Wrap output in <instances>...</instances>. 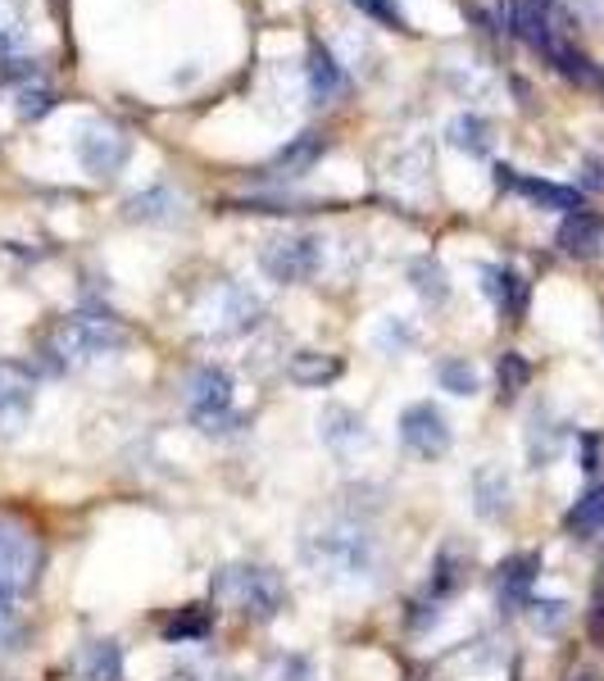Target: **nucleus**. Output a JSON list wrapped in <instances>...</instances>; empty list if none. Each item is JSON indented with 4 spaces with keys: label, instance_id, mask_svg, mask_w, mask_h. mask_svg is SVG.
Here are the masks:
<instances>
[{
    "label": "nucleus",
    "instance_id": "nucleus-1",
    "mask_svg": "<svg viewBox=\"0 0 604 681\" xmlns=\"http://www.w3.org/2000/svg\"><path fill=\"white\" fill-rule=\"evenodd\" d=\"M300 559L323 586H373L382 573V541L364 518L355 513H327L300 536Z\"/></svg>",
    "mask_w": 604,
    "mask_h": 681
},
{
    "label": "nucleus",
    "instance_id": "nucleus-2",
    "mask_svg": "<svg viewBox=\"0 0 604 681\" xmlns=\"http://www.w3.org/2000/svg\"><path fill=\"white\" fill-rule=\"evenodd\" d=\"M128 346V332L114 314L105 309H82V314H69L50 336V355L55 368H86L96 359H109Z\"/></svg>",
    "mask_w": 604,
    "mask_h": 681
},
{
    "label": "nucleus",
    "instance_id": "nucleus-3",
    "mask_svg": "<svg viewBox=\"0 0 604 681\" xmlns=\"http://www.w3.org/2000/svg\"><path fill=\"white\" fill-rule=\"evenodd\" d=\"M209 591H214V600L255 617V623H274V617L287 609L282 577L274 568H264V564H228V568L214 573Z\"/></svg>",
    "mask_w": 604,
    "mask_h": 681
},
{
    "label": "nucleus",
    "instance_id": "nucleus-4",
    "mask_svg": "<svg viewBox=\"0 0 604 681\" xmlns=\"http://www.w3.org/2000/svg\"><path fill=\"white\" fill-rule=\"evenodd\" d=\"M187 414H191V423L200 427V431H232L241 418L232 414V378H228V368H219V363H205V368H196L191 373V382H187Z\"/></svg>",
    "mask_w": 604,
    "mask_h": 681
},
{
    "label": "nucleus",
    "instance_id": "nucleus-5",
    "mask_svg": "<svg viewBox=\"0 0 604 681\" xmlns=\"http://www.w3.org/2000/svg\"><path fill=\"white\" fill-rule=\"evenodd\" d=\"M259 319H264L259 296L251 287H241V282L214 287V291L205 296V304H200V332L205 336H219V340L259 327Z\"/></svg>",
    "mask_w": 604,
    "mask_h": 681
},
{
    "label": "nucleus",
    "instance_id": "nucleus-6",
    "mask_svg": "<svg viewBox=\"0 0 604 681\" xmlns=\"http://www.w3.org/2000/svg\"><path fill=\"white\" fill-rule=\"evenodd\" d=\"M259 268L274 277V282H282V287H287V282H310V277L323 268V236L287 232V236L264 241Z\"/></svg>",
    "mask_w": 604,
    "mask_h": 681
},
{
    "label": "nucleus",
    "instance_id": "nucleus-7",
    "mask_svg": "<svg viewBox=\"0 0 604 681\" xmlns=\"http://www.w3.org/2000/svg\"><path fill=\"white\" fill-rule=\"evenodd\" d=\"M37 568H42V545L37 536L19 528V522L0 518V586L5 591H27L37 581Z\"/></svg>",
    "mask_w": 604,
    "mask_h": 681
},
{
    "label": "nucleus",
    "instance_id": "nucleus-8",
    "mask_svg": "<svg viewBox=\"0 0 604 681\" xmlns=\"http://www.w3.org/2000/svg\"><path fill=\"white\" fill-rule=\"evenodd\" d=\"M128 154H132V137L118 128V123L96 118V123H86L78 137V160L92 177H114L128 164Z\"/></svg>",
    "mask_w": 604,
    "mask_h": 681
},
{
    "label": "nucleus",
    "instance_id": "nucleus-9",
    "mask_svg": "<svg viewBox=\"0 0 604 681\" xmlns=\"http://www.w3.org/2000/svg\"><path fill=\"white\" fill-rule=\"evenodd\" d=\"M400 441L418 459H441L450 450V423L432 400H418V405H409L400 414Z\"/></svg>",
    "mask_w": 604,
    "mask_h": 681
},
{
    "label": "nucleus",
    "instance_id": "nucleus-10",
    "mask_svg": "<svg viewBox=\"0 0 604 681\" xmlns=\"http://www.w3.org/2000/svg\"><path fill=\"white\" fill-rule=\"evenodd\" d=\"M33 405H37V386H33V373L23 363H10L0 359V431L14 437V431L33 418Z\"/></svg>",
    "mask_w": 604,
    "mask_h": 681
},
{
    "label": "nucleus",
    "instance_id": "nucleus-11",
    "mask_svg": "<svg viewBox=\"0 0 604 681\" xmlns=\"http://www.w3.org/2000/svg\"><path fill=\"white\" fill-rule=\"evenodd\" d=\"M496 187L519 192L523 200H532V205H541V209H564V213L586 209V196H582L578 187H564V182H546V177H523V173H513L509 164L496 169Z\"/></svg>",
    "mask_w": 604,
    "mask_h": 681
},
{
    "label": "nucleus",
    "instance_id": "nucleus-12",
    "mask_svg": "<svg viewBox=\"0 0 604 681\" xmlns=\"http://www.w3.org/2000/svg\"><path fill=\"white\" fill-rule=\"evenodd\" d=\"M318 437H323V446L337 454V459H355L359 450L373 446L369 423L359 418L355 409H346V405H327V409L318 414Z\"/></svg>",
    "mask_w": 604,
    "mask_h": 681
},
{
    "label": "nucleus",
    "instance_id": "nucleus-13",
    "mask_svg": "<svg viewBox=\"0 0 604 681\" xmlns=\"http://www.w3.org/2000/svg\"><path fill=\"white\" fill-rule=\"evenodd\" d=\"M541 573V554H509V559L496 568V596H500V609L513 613L527 604V591Z\"/></svg>",
    "mask_w": 604,
    "mask_h": 681
},
{
    "label": "nucleus",
    "instance_id": "nucleus-14",
    "mask_svg": "<svg viewBox=\"0 0 604 681\" xmlns=\"http://www.w3.org/2000/svg\"><path fill=\"white\" fill-rule=\"evenodd\" d=\"M559 251L572 255V259H595L600 245H604V219L591 209H578V213H564L559 223Z\"/></svg>",
    "mask_w": 604,
    "mask_h": 681
},
{
    "label": "nucleus",
    "instance_id": "nucleus-15",
    "mask_svg": "<svg viewBox=\"0 0 604 681\" xmlns=\"http://www.w3.org/2000/svg\"><path fill=\"white\" fill-rule=\"evenodd\" d=\"M509 495H513V486H509V473L500 469V463H481V469L473 473V509H477V518H487V522L504 518Z\"/></svg>",
    "mask_w": 604,
    "mask_h": 681
},
{
    "label": "nucleus",
    "instance_id": "nucleus-16",
    "mask_svg": "<svg viewBox=\"0 0 604 681\" xmlns=\"http://www.w3.org/2000/svg\"><path fill=\"white\" fill-rule=\"evenodd\" d=\"M481 277H487V282H481V291L496 300V309H500L504 319L519 323V319L527 314V282H523V277L513 273V268H500V264L481 268Z\"/></svg>",
    "mask_w": 604,
    "mask_h": 681
},
{
    "label": "nucleus",
    "instance_id": "nucleus-17",
    "mask_svg": "<svg viewBox=\"0 0 604 681\" xmlns=\"http://www.w3.org/2000/svg\"><path fill=\"white\" fill-rule=\"evenodd\" d=\"M78 681H124V649L114 640H86L73 659Z\"/></svg>",
    "mask_w": 604,
    "mask_h": 681
},
{
    "label": "nucleus",
    "instance_id": "nucleus-18",
    "mask_svg": "<svg viewBox=\"0 0 604 681\" xmlns=\"http://www.w3.org/2000/svg\"><path fill=\"white\" fill-rule=\"evenodd\" d=\"M327 154V137L323 132H300V137H291L278 154H274V173H282V177H305L318 160Z\"/></svg>",
    "mask_w": 604,
    "mask_h": 681
},
{
    "label": "nucleus",
    "instance_id": "nucleus-19",
    "mask_svg": "<svg viewBox=\"0 0 604 681\" xmlns=\"http://www.w3.org/2000/svg\"><path fill=\"white\" fill-rule=\"evenodd\" d=\"M183 209H187V200L173 187H150V192L128 200V219L132 223H177L183 219Z\"/></svg>",
    "mask_w": 604,
    "mask_h": 681
},
{
    "label": "nucleus",
    "instance_id": "nucleus-20",
    "mask_svg": "<svg viewBox=\"0 0 604 681\" xmlns=\"http://www.w3.org/2000/svg\"><path fill=\"white\" fill-rule=\"evenodd\" d=\"M341 359L337 355H323V350H295L291 363H287V378L295 386H327V382H337L341 378Z\"/></svg>",
    "mask_w": 604,
    "mask_h": 681
},
{
    "label": "nucleus",
    "instance_id": "nucleus-21",
    "mask_svg": "<svg viewBox=\"0 0 604 681\" xmlns=\"http://www.w3.org/2000/svg\"><path fill=\"white\" fill-rule=\"evenodd\" d=\"M214 632V609L209 604H183L169 623H164V640L169 645H187V640H205Z\"/></svg>",
    "mask_w": 604,
    "mask_h": 681
},
{
    "label": "nucleus",
    "instance_id": "nucleus-22",
    "mask_svg": "<svg viewBox=\"0 0 604 681\" xmlns=\"http://www.w3.org/2000/svg\"><path fill=\"white\" fill-rule=\"evenodd\" d=\"M564 528H568V536H578V541H586V536H595L604 528V482H595L591 490L578 495V505L568 509Z\"/></svg>",
    "mask_w": 604,
    "mask_h": 681
},
{
    "label": "nucleus",
    "instance_id": "nucleus-23",
    "mask_svg": "<svg viewBox=\"0 0 604 681\" xmlns=\"http://www.w3.org/2000/svg\"><path fill=\"white\" fill-rule=\"evenodd\" d=\"M305 78H310V101H314V105L337 101V91H341V69H337V59H332L323 46H314V50H310Z\"/></svg>",
    "mask_w": 604,
    "mask_h": 681
},
{
    "label": "nucleus",
    "instance_id": "nucleus-24",
    "mask_svg": "<svg viewBox=\"0 0 604 681\" xmlns=\"http://www.w3.org/2000/svg\"><path fill=\"white\" fill-rule=\"evenodd\" d=\"M445 137H450V146H455V150L487 154V150H491V123L481 118V114H460V118L445 128Z\"/></svg>",
    "mask_w": 604,
    "mask_h": 681
},
{
    "label": "nucleus",
    "instance_id": "nucleus-25",
    "mask_svg": "<svg viewBox=\"0 0 604 681\" xmlns=\"http://www.w3.org/2000/svg\"><path fill=\"white\" fill-rule=\"evenodd\" d=\"M464 573H468V559H460V554H455V550H450V545H445V550L437 554V559H432V577H428V591H432L437 600H445V596H455V591H460V586L468 581Z\"/></svg>",
    "mask_w": 604,
    "mask_h": 681
},
{
    "label": "nucleus",
    "instance_id": "nucleus-26",
    "mask_svg": "<svg viewBox=\"0 0 604 681\" xmlns=\"http://www.w3.org/2000/svg\"><path fill=\"white\" fill-rule=\"evenodd\" d=\"M559 441H564V427H555L546 414H536L532 427H527V459H532V469H546V463L559 454Z\"/></svg>",
    "mask_w": 604,
    "mask_h": 681
},
{
    "label": "nucleus",
    "instance_id": "nucleus-27",
    "mask_svg": "<svg viewBox=\"0 0 604 681\" xmlns=\"http://www.w3.org/2000/svg\"><path fill=\"white\" fill-rule=\"evenodd\" d=\"M550 65H555L568 82H578V86H604V73L591 65L582 50H572V46H564V42L550 50Z\"/></svg>",
    "mask_w": 604,
    "mask_h": 681
},
{
    "label": "nucleus",
    "instance_id": "nucleus-28",
    "mask_svg": "<svg viewBox=\"0 0 604 681\" xmlns=\"http://www.w3.org/2000/svg\"><path fill=\"white\" fill-rule=\"evenodd\" d=\"M409 282H414V291H418L422 300H432V304H441V300L450 296V282H445V268H441L437 259H418V264L409 268Z\"/></svg>",
    "mask_w": 604,
    "mask_h": 681
},
{
    "label": "nucleus",
    "instance_id": "nucleus-29",
    "mask_svg": "<svg viewBox=\"0 0 604 681\" xmlns=\"http://www.w3.org/2000/svg\"><path fill=\"white\" fill-rule=\"evenodd\" d=\"M496 378H500V400H513L527 382H532V363L519 355V350H504L500 355V368H496Z\"/></svg>",
    "mask_w": 604,
    "mask_h": 681
},
{
    "label": "nucleus",
    "instance_id": "nucleus-30",
    "mask_svg": "<svg viewBox=\"0 0 604 681\" xmlns=\"http://www.w3.org/2000/svg\"><path fill=\"white\" fill-rule=\"evenodd\" d=\"M437 382H441V391H450V395H477V368H473L468 359H445V363L437 368Z\"/></svg>",
    "mask_w": 604,
    "mask_h": 681
},
{
    "label": "nucleus",
    "instance_id": "nucleus-31",
    "mask_svg": "<svg viewBox=\"0 0 604 681\" xmlns=\"http://www.w3.org/2000/svg\"><path fill=\"white\" fill-rule=\"evenodd\" d=\"M23 37V0H0V59Z\"/></svg>",
    "mask_w": 604,
    "mask_h": 681
},
{
    "label": "nucleus",
    "instance_id": "nucleus-32",
    "mask_svg": "<svg viewBox=\"0 0 604 681\" xmlns=\"http://www.w3.org/2000/svg\"><path fill=\"white\" fill-rule=\"evenodd\" d=\"M523 609H527V617H532L536 632H559V627L568 623V604H564V600H527Z\"/></svg>",
    "mask_w": 604,
    "mask_h": 681
},
{
    "label": "nucleus",
    "instance_id": "nucleus-33",
    "mask_svg": "<svg viewBox=\"0 0 604 681\" xmlns=\"http://www.w3.org/2000/svg\"><path fill=\"white\" fill-rule=\"evenodd\" d=\"M50 109H55V91H46V86H23V91H19L14 114H19L23 123H37V118H46Z\"/></svg>",
    "mask_w": 604,
    "mask_h": 681
},
{
    "label": "nucleus",
    "instance_id": "nucleus-34",
    "mask_svg": "<svg viewBox=\"0 0 604 681\" xmlns=\"http://www.w3.org/2000/svg\"><path fill=\"white\" fill-rule=\"evenodd\" d=\"M350 5L359 10V14H369V19H378V23H386V27H400L405 33V14H400V5L396 0H350Z\"/></svg>",
    "mask_w": 604,
    "mask_h": 681
},
{
    "label": "nucleus",
    "instance_id": "nucleus-35",
    "mask_svg": "<svg viewBox=\"0 0 604 681\" xmlns=\"http://www.w3.org/2000/svg\"><path fill=\"white\" fill-rule=\"evenodd\" d=\"M19 640V604H14V591L0 586V649H14Z\"/></svg>",
    "mask_w": 604,
    "mask_h": 681
},
{
    "label": "nucleus",
    "instance_id": "nucleus-36",
    "mask_svg": "<svg viewBox=\"0 0 604 681\" xmlns=\"http://www.w3.org/2000/svg\"><path fill=\"white\" fill-rule=\"evenodd\" d=\"M378 346H382L386 355L409 350V346H414V327H409V323H396V319H386V327L378 332Z\"/></svg>",
    "mask_w": 604,
    "mask_h": 681
},
{
    "label": "nucleus",
    "instance_id": "nucleus-37",
    "mask_svg": "<svg viewBox=\"0 0 604 681\" xmlns=\"http://www.w3.org/2000/svg\"><path fill=\"white\" fill-rule=\"evenodd\" d=\"M274 681H314V663L305 655H287L274 663Z\"/></svg>",
    "mask_w": 604,
    "mask_h": 681
},
{
    "label": "nucleus",
    "instance_id": "nucleus-38",
    "mask_svg": "<svg viewBox=\"0 0 604 681\" xmlns=\"http://www.w3.org/2000/svg\"><path fill=\"white\" fill-rule=\"evenodd\" d=\"M582 187L586 192H604V164L600 160H586L582 164Z\"/></svg>",
    "mask_w": 604,
    "mask_h": 681
},
{
    "label": "nucleus",
    "instance_id": "nucleus-39",
    "mask_svg": "<svg viewBox=\"0 0 604 681\" xmlns=\"http://www.w3.org/2000/svg\"><path fill=\"white\" fill-rule=\"evenodd\" d=\"M595 459H600V441L595 437H582V469L595 473Z\"/></svg>",
    "mask_w": 604,
    "mask_h": 681
},
{
    "label": "nucleus",
    "instance_id": "nucleus-40",
    "mask_svg": "<svg viewBox=\"0 0 604 681\" xmlns=\"http://www.w3.org/2000/svg\"><path fill=\"white\" fill-rule=\"evenodd\" d=\"M536 5H541V10H550V5H555V0H536Z\"/></svg>",
    "mask_w": 604,
    "mask_h": 681
}]
</instances>
